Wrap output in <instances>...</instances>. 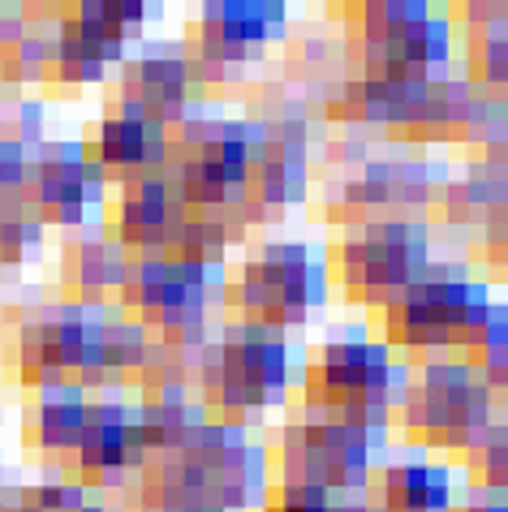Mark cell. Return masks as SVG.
<instances>
[{"label": "cell", "instance_id": "6da1fadb", "mask_svg": "<svg viewBox=\"0 0 508 512\" xmlns=\"http://www.w3.org/2000/svg\"><path fill=\"white\" fill-rule=\"evenodd\" d=\"M405 383L409 371L392 362V349L384 340H328L306 366V409L384 439L405 396Z\"/></svg>", "mask_w": 508, "mask_h": 512}, {"label": "cell", "instance_id": "7a4b0ae2", "mask_svg": "<svg viewBox=\"0 0 508 512\" xmlns=\"http://www.w3.org/2000/svg\"><path fill=\"white\" fill-rule=\"evenodd\" d=\"M289 388V345L280 332L250 323H224L216 345L194 353V392L207 418L237 422L285 401Z\"/></svg>", "mask_w": 508, "mask_h": 512}, {"label": "cell", "instance_id": "3957f363", "mask_svg": "<svg viewBox=\"0 0 508 512\" xmlns=\"http://www.w3.org/2000/svg\"><path fill=\"white\" fill-rule=\"evenodd\" d=\"M164 181L181 211L237 216L246 203V125L190 108L168 125Z\"/></svg>", "mask_w": 508, "mask_h": 512}, {"label": "cell", "instance_id": "277c9868", "mask_svg": "<svg viewBox=\"0 0 508 512\" xmlns=\"http://www.w3.org/2000/svg\"><path fill=\"white\" fill-rule=\"evenodd\" d=\"M453 44V18L431 13L422 0H379L349 13V56L362 78H435L453 61Z\"/></svg>", "mask_w": 508, "mask_h": 512}, {"label": "cell", "instance_id": "5b68a950", "mask_svg": "<svg viewBox=\"0 0 508 512\" xmlns=\"http://www.w3.org/2000/svg\"><path fill=\"white\" fill-rule=\"evenodd\" d=\"M384 439L354 431V426L306 414L293 418L280 431L276 448V469H280V495H298V500H319V504H341L366 491L375 469V448Z\"/></svg>", "mask_w": 508, "mask_h": 512}, {"label": "cell", "instance_id": "8992f818", "mask_svg": "<svg viewBox=\"0 0 508 512\" xmlns=\"http://www.w3.org/2000/svg\"><path fill=\"white\" fill-rule=\"evenodd\" d=\"M397 418L418 448L470 452L496 426V392L461 358H435L409 375Z\"/></svg>", "mask_w": 508, "mask_h": 512}, {"label": "cell", "instance_id": "52a82bcc", "mask_svg": "<svg viewBox=\"0 0 508 512\" xmlns=\"http://www.w3.org/2000/svg\"><path fill=\"white\" fill-rule=\"evenodd\" d=\"M323 267L341 284L345 302L388 306L431 267V229L414 216L349 224Z\"/></svg>", "mask_w": 508, "mask_h": 512}, {"label": "cell", "instance_id": "ba28073f", "mask_svg": "<svg viewBox=\"0 0 508 512\" xmlns=\"http://www.w3.org/2000/svg\"><path fill=\"white\" fill-rule=\"evenodd\" d=\"M491 306L496 302H491L487 284L470 280V272L461 267L431 263L405 293L384 306V345L405 353H461Z\"/></svg>", "mask_w": 508, "mask_h": 512}, {"label": "cell", "instance_id": "9c48e42d", "mask_svg": "<svg viewBox=\"0 0 508 512\" xmlns=\"http://www.w3.org/2000/svg\"><path fill=\"white\" fill-rule=\"evenodd\" d=\"M323 302H328V267L302 241H272L254 250L224 284V306L237 315L233 323L267 327V332L306 323L310 310Z\"/></svg>", "mask_w": 508, "mask_h": 512}, {"label": "cell", "instance_id": "30bf717a", "mask_svg": "<svg viewBox=\"0 0 508 512\" xmlns=\"http://www.w3.org/2000/svg\"><path fill=\"white\" fill-rule=\"evenodd\" d=\"M95 332H100V310L87 306H48L22 319L18 336L9 345V366L26 388H61V383H82L91 371Z\"/></svg>", "mask_w": 508, "mask_h": 512}, {"label": "cell", "instance_id": "8fae6325", "mask_svg": "<svg viewBox=\"0 0 508 512\" xmlns=\"http://www.w3.org/2000/svg\"><path fill=\"white\" fill-rule=\"evenodd\" d=\"M280 31H285V5L280 0H211V5H203L199 18L190 22L186 52L194 87L263 56Z\"/></svg>", "mask_w": 508, "mask_h": 512}, {"label": "cell", "instance_id": "7c38bea8", "mask_svg": "<svg viewBox=\"0 0 508 512\" xmlns=\"http://www.w3.org/2000/svg\"><path fill=\"white\" fill-rule=\"evenodd\" d=\"M246 125V203L293 207L310 181V130L298 112L250 117Z\"/></svg>", "mask_w": 508, "mask_h": 512}, {"label": "cell", "instance_id": "4fadbf2b", "mask_svg": "<svg viewBox=\"0 0 508 512\" xmlns=\"http://www.w3.org/2000/svg\"><path fill=\"white\" fill-rule=\"evenodd\" d=\"M35 216L44 224H61V229H78L87 224L91 211L108 203V177L87 160L82 142H52L35 155L31 177H26Z\"/></svg>", "mask_w": 508, "mask_h": 512}, {"label": "cell", "instance_id": "5bb4252c", "mask_svg": "<svg viewBox=\"0 0 508 512\" xmlns=\"http://www.w3.org/2000/svg\"><path fill=\"white\" fill-rule=\"evenodd\" d=\"M440 177L422 160H362L336 190V207L349 224L401 220V211H427Z\"/></svg>", "mask_w": 508, "mask_h": 512}, {"label": "cell", "instance_id": "9a60e30c", "mask_svg": "<svg viewBox=\"0 0 508 512\" xmlns=\"http://www.w3.org/2000/svg\"><path fill=\"white\" fill-rule=\"evenodd\" d=\"M220 280L224 276L173 263V259H164V254L130 259V272H125L117 306H121V315H130L134 323H143L147 332H155L164 319L181 315V310L211 306V297L220 293Z\"/></svg>", "mask_w": 508, "mask_h": 512}, {"label": "cell", "instance_id": "2e32d148", "mask_svg": "<svg viewBox=\"0 0 508 512\" xmlns=\"http://www.w3.org/2000/svg\"><path fill=\"white\" fill-rule=\"evenodd\" d=\"M78 487H117V478L147 465V444L138 435L134 409L121 401H91L78 448L69 452Z\"/></svg>", "mask_w": 508, "mask_h": 512}, {"label": "cell", "instance_id": "e0dca14e", "mask_svg": "<svg viewBox=\"0 0 508 512\" xmlns=\"http://www.w3.org/2000/svg\"><path fill=\"white\" fill-rule=\"evenodd\" d=\"M108 211V237L130 254V259H151L164 254L168 237H173L177 220H181V203L168 190L164 173H143L130 181H117V194Z\"/></svg>", "mask_w": 508, "mask_h": 512}, {"label": "cell", "instance_id": "ac0fdd59", "mask_svg": "<svg viewBox=\"0 0 508 512\" xmlns=\"http://www.w3.org/2000/svg\"><path fill=\"white\" fill-rule=\"evenodd\" d=\"M87 160L100 168L108 181H130L143 173H164L168 160V125L138 117V112L108 104L104 117L95 121V130L82 142Z\"/></svg>", "mask_w": 508, "mask_h": 512}, {"label": "cell", "instance_id": "d6986e66", "mask_svg": "<svg viewBox=\"0 0 508 512\" xmlns=\"http://www.w3.org/2000/svg\"><path fill=\"white\" fill-rule=\"evenodd\" d=\"M190 95H194V78L181 52H143L134 61H121V82H117V99L112 104L151 117L160 125H173L177 117L190 112Z\"/></svg>", "mask_w": 508, "mask_h": 512}, {"label": "cell", "instance_id": "ffe728a7", "mask_svg": "<svg viewBox=\"0 0 508 512\" xmlns=\"http://www.w3.org/2000/svg\"><path fill=\"white\" fill-rule=\"evenodd\" d=\"M125 272H130V254H125L108 233L100 237H78L65 250V289L74 306L100 310L104 302H117Z\"/></svg>", "mask_w": 508, "mask_h": 512}, {"label": "cell", "instance_id": "44dd1931", "mask_svg": "<svg viewBox=\"0 0 508 512\" xmlns=\"http://www.w3.org/2000/svg\"><path fill=\"white\" fill-rule=\"evenodd\" d=\"M379 512H453V474L435 461H392L379 469Z\"/></svg>", "mask_w": 508, "mask_h": 512}, {"label": "cell", "instance_id": "7402d4cb", "mask_svg": "<svg viewBox=\"0 0 508 512\" xmlns=\"http://www.w3.org/2000/svg\"><path fill=\"white\" fill-rule=\"evenodd\" d=\"M87 409H91L87 392L74 388V383L44 388L31 409V422H26V439L44 457H69L82 439V426H87Z\"/></svg>", "mask_w": 508, "mask_h": 512}, {"label": "cell", "instance_id": "603a6c76", "mask_svg": "<svg viewBox=\"0 0 508 512\" xmlns=\"http://www.w3.org/2000/svg\"><path fill=\"white\" fill-rule=\"evenodd\" d=\"M233 246V216H216V211H181L173 237L164 246V259L199 267V272L224 276Z\"/></svg>", "mask_w": 508, "mask_h": 512}, {"label": "cell", "instance_id": "cb8c5ba5", "mask_svg": "<svg viewBox=\"0 0 508 512\" xmlns=\"http://www.w3.org/2000/svg\"><path fill=\"white\" fill-rule=\"evenodd\" d=\"M465 82L504 87L508 82V18L500 9H474L465 26Z\"/></svg>", "mask_w": 508, "mask_h": 512}, {"label": "cell", "instance_id": "d4e9b609", "mask_svg": "<svg viewBox=\"0 0 508 512\" xmlns=\"http://www.w3.org/2000/svg\"><path fill=\"white\" fill-rule=\"evenodd\" d=\"M151 332L130 315H100V336H95V358H100V379L104 388L117 379H138V371L151 358Z\"/></svg>", "mask_w": 508, "mask_h": 512}, {"label": "cell", "instance_id": "484cf974", "mask_svg": "<svg viewBox=\"0 0 508 512\" xmlns=\"http://www.w3.org/2000/svg\"><path fill=\"white\" fill-rule=\"evenodd\" d=\"M431 203H440L448 224H457V229H470V224H487L496 211H504L508 194H504L500 168H491V173H470V177L444 181V186L435 190Z\"/></svg>", "mask_w": 508, "mask_h": 512}, {"label": "cell", "instance_id": "4316f807", "mask_svg": "<svg viewBox=\"0 0 508 512\" xmlns=\"http://www.w3.org/2000/svg\"><path fill=\"white\" fill-rule=\"evenodd\" d=\"M44 233H48V224L35 216L26 194L5 198L0 203V272L35 263L39 250H44Z\"/></svg>", "mask_w": 508, "mask_h": 512}, {"label": "cell", "instance_id": "83f0119b", "mask_svg": "<svg viewBox=\"0 0 508 512\" xmlns=\"http://www.w3.org/2000/svg\"><path fill=\"white\" fill-rule=\"evenodd\" d=\"M465 457V474L474 478V487H483L491 500H500V491L508 487V435L500 426H491V431L478 439L470 452H461Z\"/></svg>", "mask_w": 508, "mask_h": 512}, {"label": "cell", "instance_id": "f1b7e54d", "mask_svg": "<svg viewBox=\"0 0 508 512\" xmlns=\"http://www.w3.org/2000/svg\"><path fill=\"white\" fill-rule=\"evenodd\" d=\"M31 147H35L31 138L0 130V203L26 190V177H31V164H35Z\"/></svg>", "mask_w": 508, "mask_h": 512}, {"label": "cell", "instance_id": "f546056e", "mask_svg": "<svg viewBox=\"0 0 508 512\" xmlns=\"http://www.w3.org/2000/svg\"><path fill=\"white\" fill-rule=\"evenodd\" d=\"M259 512H332V504H319V500H298V495H280L276 500H267Z\"/></svg>", "mask_w": 508, "mask_h": 512}, {"label": "cell", "instance_id": "4dcf8cb0", "mask_svg": "<svg viewBox=\"0 0 508 512\" xmlns=\"http://www.w3.org/2000/svg\"><path fill=\"white\" fill-rule=\"evenodd\" d=\"M332 512H379V504H375V500H362V495H354V500L332 504Z\"/></svg>", "mask_w": 508, "mask_h": 512}, {"label": "cell", "instance_id": "1f68e13d", "mask_svg": "<svg viewBox=\"0 0 508 512\" xmlns=\"http://www.w3.org/2000/svg\"><path fill=\"white\" fill-rule=\"evenodd\" d=\"M453 512H508L500 500H487V504H461V508H453Z\"/></svg>", "mask_w": 508, "mask_h": 512}]
</instances>
